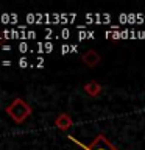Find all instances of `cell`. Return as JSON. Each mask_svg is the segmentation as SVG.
Listing matches in <instances>:
<instances>
[{"label": "cell", "instance_id": "cell-6", "mask_svg": "<svg viewBox=\"0 0 145 150\" xmlns=\"http://www.w3.org/2000/svg\"><path fill=\"white\" fill-rule=\"evenodd\" d=\"M20 67H27V59L25 58L20 59Z\"/></svg>", "mask_w": 145, "mask_h": 150}, {"label": "cell", "instance_id": "cell-3", "mask_svg": "<svg viewBox=\"0 0 145 150\" xmlns=\"http://www.w3.org/2000/svg\"><path fill=\"white\" fill-rule=\"evenodd\" d=\"M81 61L87 66V67H97L98 63L101 61V56H100V53H98V52H95V50L91 49V50H87L86 53L81 56Z\"/></svg>", "mask_w": 145, "mask_h": 150}, {"label": "cell", "instance_id": "cell-2", "mask_svg": "<svg viewBox=\"0 0 145 150\" xmlns=\"http://www.w3.org/2000/svg\"><path fill=\"white\" fill-rule=\"evenodd\" d=\"M84 150H119V149L115 145H112L105 134H98L91 144L84 147Z\"/></svg>", "mask_w": 145, "mask_h": 150}, {"label": "cell", "instance_id": "cell-5", "mask_svg": "<svg viewBox=\"0 0 145 150\" xmlns=\"http://www.w3.org/2000/svg\"><path fill=\"white\" fill-rule=\"evenodd\" d=\"M83 89H84V92H86L89 97H98V96L101 94V86H100V83L94 81V80L84 84Z\"/></svg>", "mask_w": 145, "mask_h": 150}, {"label": "cell", "instance_id": "cell-4", "mask_svg": "<svg viewBox=\"0 0 145 150\" xmlns=\"http://www.w3.org/2000/svg\"><path fill=\"white\" fill-rule=\"evenodd\" d=\"M55 125L58 127V128H59L61 131H67L69 128H72L73 120H72V117H70L69 114H65V112H61V114L56 116V119H55Z\"/></svg>", "mask_w": 145, "mask_h": 150}, {"label": "cell", "instance_id": "cell-1", "mask_svg": "<svg viewBox=\"0 0 145 150\" xmlns=\"http://www.w3.org/2000/svg\"><path fill=\"white\" fill-rule=\"evenodd\" d=\"M31 106L23 100V98H14V100L9 103V105L5 108V112L11 117V119L16 122V124H22V122L27 120V117H30L31 114Z\"/></svg>", "mask_w": 145, "mask_h": 150}]
</instances>
